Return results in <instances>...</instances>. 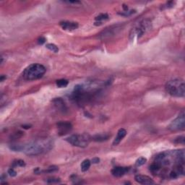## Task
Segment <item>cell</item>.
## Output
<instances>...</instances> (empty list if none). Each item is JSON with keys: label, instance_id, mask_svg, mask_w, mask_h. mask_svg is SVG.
<instances>
[{"label": "cell", "instance_id": "cell-17", "mask_svg": "<svg viewBox=\"0 0 185 185\" xmlns=\"http://www.w3.org/2000/svg\"><path fill=\"white\" fill-rule=\"evenodd\" d=\"M109 138V134H96L94 137H93V140L95 141H98V142H102L104 140H106Z\"/></svg>", "mask_w": 185, "mask_h": 185}, {"label": "cell", "instance_id": "cell-13", "mask_svg": "<svg viewBox=\"0 0 185 185\" xmlns=\"http://www.w3.org/2000/svg\"><path fill=\"white\" fill-rule=\"evenodd\" d=\"M53 103L54 104L56 108H57L59 111H62V112H64V111H67V107H66L65 103H64V102L62 98H55V99L53 100Z\"/></svg>", "mask_w": 185, "mask_h": 185}, {"label": "cell", "instance_id": "cell-26", "mask_svg": "<svg viewBox=\"0 0 185 185\" xmlns=\"http://www.w3.org/2000/svg\"><path fill=\"white\" fill-rule=\"evenodd\" d=\"M45 42H46V39H45L44 37L41 36L38 39V43H39V44H44Z\"/></svg>", "mask_w": 185, "mask_h": 185}, {"label": "cell", "instance_id": "cell-7", "mask_svg": "<svg viewBox=\"0 0 185 185\" xmlns=\"http://www.w3.org/2000/svg\"><path fill=\"white\" fill-rule=\"evenodd\" d=\"M185 127V118L184 113L181 112L175 119L171 122L168 126V129L171 131L184 130Z\"/></svg>", "mask_w": 185, "mask_h": 185}, {"label": "cell", "instance_id": "cell-12", "mask_svg": "<svg viewBox=\"0 0 185 185\" xmlns=\"http://www.w3.org/2000/svg\"><path fill=\"white\" fill-rule=\"evenodd\" d=\"M60 26L64 30H76L78 28V23L70 21H62L60 22Z\"/></svg>", "mask_w": 185, "mask_h": 185}, {"label": "cell", "instance_id": "cell-10", "mask_svg": "<svg viewBox=\"0 0 185 185\" xmlns=\"http://www.w3.org/2000/svg\"><path fill=\"white\" fill-rule=\"evenodd\" d=\"M130 167H122V166H116L114 167L111 170V174L113 176L116 177H121L126 174L130 170Z\"/></svg>", "mask_w": 185, "mask_h": 185}, {"label": "cell", "instance_id": "cell-2", "mask_svg": "<svg viewBox=\"0 0 185 185\" xmlns=\"http://www.w3.org/2000/svg\"><path fill=\"white\" fill-rule=\"evenodd\" d=\"M53 143L50 140H39L27 144L12 145L10 149L14 151H21L28 156H38L51 150Z\"/></svg>", "mask_w": 185, "mask_h": 185}, {"label": "cell", "instance_id": "cell-27", "mask_svg": "<svg viewBox=\"0 0 185 185\" xmlns=\"http://www.w3.org/2000/svg\"><path fill=\"white\" fill-rule=\"evenodd\" d=\"M99 161H100V159H98V158H94V159H93L92 160V162L93 163H99Z\"/></svg>", "mask_w": 185, "mask_h": 185}, {"label": "cell", "instance_id": "cell-28", "mask_svg": "<svg viewBox=\"0 0 185 185\" xmlns=\"http://www.w3.org/2000/svg\"><path fill=\"white\" fill-rule=\"evenodd\" d=\"M5 79H6V77L4 76V75H2V76H1V79H0V80H1V81L2 82V81H4Z\"/></svg>", "mask_w": 185, "mask_h": 185}, {"label": "cell", "instance_id": "cell-11", "mask_svg": "<svg viewBox=\"0 0 185 185\" xmlns=\"http://www.w3.org/2000/svg\"><path fill=\"white\" fill-rule=\"evenodd\" d=\"M134 179L137 181V183L141 184H154V181L150 177H148V176L145 175H140L138 174L134 177Z\"/></svg>", "mask_w": 185, "mask_h": 185}, {"label": "cell", "instance_id": "cell-20", "mask_svg": "<svg viewBox=\"0 0 185 185\" xmlns=\"http://www.w3.org/2000/svg\"><path fill=\"white\" fill-rule=\"evenodd\" d=\"M147 161V159H145V158H143V157H141V158H139L137 161H136L135 162V166L139 167V166H143V165H144L145 163H146Z\"/></svg>", "mask_w": 185, "mask_h": 185}, {"label": "cell", "instance_id": "cell-15", "mask_svg": "<svg viewBox=\"0 0 185 185\" xmlns=\"http://www.w3.org/2000/svg\"><path fill=\"white\" fill-rule=\"evenodd\" d=\"M109 19V15L107 14H100L96 17V21L95 25H100L103 20H106Z\"/></svg>", "mask_w": 185, "mask_h": 185}, {"label": "cell", "instance_id": "cell-21", "mask_svg": "<svg viewBox=\"0 0 185 185\" xmlns=\"http://www.w3.org/2000/svg\"><path fill=\"white\" fill-rule=\"evenodd\" d=\"M26 166V163L22 160H17V161H14L13 163H12V168H14V167H17V166H20V167H24Z\"/></svg>", "mask_w": 185, "mask_h": 185}, {"label": "cell", "instance_id": "cell-22", "mask_svg": "<svg viewBox=\"0 0 185 185\" xmlns=\"http://www.w3.org/2000/svg\"><path fill=\"white\" fill-rule=\"evenodd\" d=\"M8 174H9V175L12 177H15V176L17 175V172L15 171V169H14V168H12V167L8 170Z\"/></svg>", "mask_w": 185, "mask_h": 185}, {"label": "cell", "instance_id": "cell-4", "mask_svg": "<svg viewBox=\"0 0 185 185\" xmlns=\"http://www.w3.org/2000/svg\"><path fill=\"white\" fill-rule=\"evenodd\" d=\"M166 91L174 97H184L185 85L184 81L181 79H174L166 83Z\"/></svg>", "mask_w": 185, "mask_h": 185}, {"label": "cell", "instance_id": "cell-18", "mask_svg": "<svg viewBox=\"0 0 185 185\" xmlns=\"http://www.w3.org/2000/svg\"><path fill=\"white\" fill-rule=\"evenodd\" d=\"M68 83H69V82L65 79H61V80L56 81V85L58 88H66L68 85Z\"/></svg>", "mask_w": 185, "mask_h": 185}, {"label": "cell", "instance_id": "cell-24", "mask_svg": "<svg viewBox=\"0 0 185 185\" xmlns=\"http://www.w3.org/2000/svg\"><path fill=\"white\" fill-rule=\"evenodd\" d=\"M59 181H60V180H59V179H57V178H49L47 180L48 183H58Z\"/></svg>", "mask_w": 185, "mask_h": 185}, {"label": "cell", "instance_id": "cell-1", "mask_svg": "<svg viewBox=\"0 0 185 185\" xmlns=\"http://www.w3.org/2000/svg\"><path fill=\"white\" fill-rule=\"evenodd\" d=\"M184 150H168L156 156L150 166L154 175L166 179H175L184 174L185 156Z\"/></svg>", "mask_w": 185, "mask_h": 185}, {"label": "cell", "instance_id": "cell-23", "mask_svg": "<svg viewBox=\"0 0 185 185\" xmlns=\"http://www.w3.org/2000/svg\"><path fill=\"white\" fill-rule=\"evenodd\" d=\"M175 143H181V144H184V137L181 136L175 140Z\"/></svg>", "mask_w": 185, "mask_h": 185}, {"label": "cell", "instance_id": "cell-5", "mask_svg": "<svg viewBox=\"0 0 185 185\" xmlns=\"http://www.w3.org/2000/svg\"><path fill=\"white\" fill-rule=\"evenodd\" d=\"M151 28V22L149 20H143L139 22L131 30L130 37V40L133 41L134 39H138L144 35L148 30Z\"/></svg>", "mask_w": 185, "mask_h": 185}, {"label": "cell", "instance_id": "cell-19", "mask_svg": "<svg viewBox=\"0 0 185 185\" xmlns=\"http://www.w3.org/2000/svg\"><path fill=\"white\" fill-rule=\"evenodd\" d=\"M46 47L49 49L50 51L54 52V53H58L59 52V48L54 44H48L46 45Z\"/></svg>", "mask_w": 185, "mask_h": 185}, {"label": "cell", "instance_id": "cell-25", "mask_svg": "<svg viewBox=\"0 0 185 185\" xmlns=\"http://www.w3.org/2000/svg\"><path fill=\"white\" fill-rule=\"evenodd\" d=\"M135 12V11L134 10H131V11H127V12H125V13H119V15H123V16H130L132 15V14H133Z\"/></svg>", "mask_w": 185, "mask_h": 185}, {"label": "cell", "instance_id": "cell-16", "mask_svg": "<svg viewBox=\"0 0 185 185\" xmlns=\"http://www.w3.org/2000/svg\"><path fill=\"white\" fill-rule=\"evenodd\" d=\"M91 162L90 160L88 159L84 160V161L82 162L81 165H80L82 171H83V172L87 171L90 168V167H91Z\"/></svg>", "mask_w": 185, "mask_h": 185}, {"label": "cell", "instance_id": "cell-8", "mask_svg": "<svg viewBox=\"0 0 185 185\" xmlns=\"http://www.w3.org/2000/svg\"><path fill=\"white\" fill-rule=\"evenodd\" d=\"M121 28L122 27L121 26H119V25L109 27V28H106V30H103V31L99 34V38L100 39H106L111 38V36H113V35H116V33H117Z\"/></svg>", "mask_w": 185, "mask_h": 185}, {"label": "cell", "instance_id": "cell-6", "mask_svg": "<svg viewBox=\"0 0 185 185\" xmlns=\"http://www.w3.org/2000/svg\"><path fill=\"white\" fill-rule=\"evenodd\" d=\"M68 143L71 145L80 148H85L88 145L91 141V137L88 134H73L66 139Z\"/></svg>", "mask_w": 185, "mask_h": 185}, {"label": "cell", "instance_id": "cell-3", "mask_svg": "<svg viewBox=\"0 0 185 185\" xmlns=\"http://www.w3.org/2000/svg\"><path fill=\"white\" fill-rule=\"evenodd\" d=\"M46 67L41 64H32L25 69L23 77L26 80H35L40 79L46 72Z\"/></svg>", "mask_w": 185, "mask_h": 185}, {"label": "cell", "instance_id": "cell-14", "mask_svg": "<svg viewBox=\"0 0 185 185\" xmlns=\"http://www.w3.org/2000/svg\"><path fill=\"white\" fill-rule=\"evenodd\" d=\"M127 134V131L125 130V129L122 128L120 129L117 132V135L116 137H115L114 142H113V145H117L118 144H119V143L121 142L123 138L126 136Z\"/></svg>", "mask_w": 185, "mask_h": 185}, {"label": "cell", "instance_id": "cell-9", "mask_svg": "<svg viewBox=\"0 0 185 185\" xmlns=\"http://www.w3.org/2000/svg\"><path fill=\"white\" fill-rule=\"evenodd\" d=\"M57 129L59 135H65L72 130V126L69 122H61L57 124Z\"/></svg>", "mask_w": 185, "mask_h": 185}]
</instances>
